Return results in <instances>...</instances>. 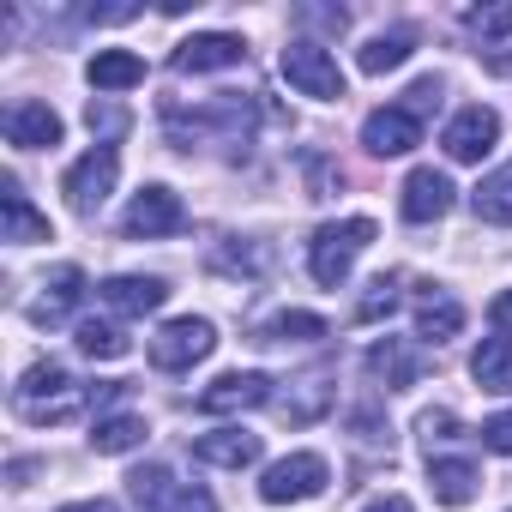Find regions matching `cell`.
I'll return each instance as SVG.
<instances>
[{
	"label": "cell",
	"mask_w": 512,
	"mask_h": 512,
	"mask_svg": "<svg viewBox=\"0 0 512 512\" xmlns=\"http://www.w3.org/2000/svg\"><path fill=\"white\" fill-rule=\"evenodd\" d=\"M416 332L434 338V344H446V338L464 332V308H458L452 296H422V308H416Z\"/></svg>",
	"instance_id": "obj_26"
},
{
	"label": "cell",
	"mask_w": 512,
	"mask_h": 512,
	"mask_svg": "<svg viewBox=\"0 0 512 512\" xmlns=\"http://www.w3.org/2000/svg\"><path fill=\"white\" fill-rule=\"evenodd\" d=\"M362 512H416L404 494H386V500H374V506H362Z\"/></svg>",
	"instance_id": "obj_34"
},
{
	"label": "cell",
	"mask_w": 512,
	"mask_h": 512,
	"mask_svg": "<svg viewBox=\"0 0 512 512\" xmlns=\"http://www.w3.org/2000/svg\"><path fill=\"white\" fill-rule=\"evenodd\" d=\"M127 488H133L139 512H217V500H211L205 488H193V482H175L163 464H145V470H133V476H127Z\"/></svg>",
	"instance_id": "obj_5"
},
{
	"label": "cell",
	"mask_w": 512,
	"mask_h": 512,
	"mask_svg": "<svg viewBox=\"0 0 512 512\" xmlns=\"http://www.w3.org/2000/svg\"><path fill=\"white\" fill-rule=\"evenodd\" d=\"M97 296H103L115 314H127V320H145V314H157V308H163L169 284H163V278H133V272H127V278H109Z\"/></svg>",
	"instance_id": "obj_15"
},
{
	"label": "cell",
	"mask_w": 512,
	"mask_h": 512,
	"mask_svg": "<svg viewBox=\"0 0 512 512\" xmlns=\"http://www.w3.org/2000/svg\"><path fill=\"white\" fill-rule=\"evenodd\" d=\"M392 308H398V278H374L368 296L356 302V320H380V314H392Z\"/></svg>",
	"instance_id": "obj_29"
},
{
	"label": "cell",
	"mask_w": 512,
	"mask_h": 512,
	"mask_svg": "<svg viewBox=\"0 0 512 512\" xmlns=\"http://www.w3.org/2000/svg\"><path fill=\"white\" fill-rule=\"evenodd\" d=\"M7 139L25 145V151H49V145H61V115H55L49 103H13Z\"/></svg>",
	"instance_id": "obj_16"
},
{
	"label": "cell",
	"mask_w": 512,
	"mask_h": 512,
	"mask_svg": "<svg viewBox=\"0 0 512 512\" xmlns=\"http://www.w3.org/2000/svg\"><path fill=\"white\" fill-rule=\"evenodd\" d=\"M470 374L482 392H512V338H482L470 356Z\"/></svg>",
	"instance_id": "obj_22"
},
{
	"label": "cell",
	"mask_w": 512,
	"mask_h": 512,
	"mask_svg": "<svg viewBox=\"0 0 512 512\" xmlns=\"http://www.w3.org/2000/svg\"><path fill=\"white\" fill-rule=\"evenodd\" d=\"M470 205H476V217H482V223L512 229V163H500L494 175H482V187L470 193Z\"/></svg>",
	"instance_id": "obj_23"
},
{
	"label": "cell",
	"mask_w": 512,
	"mask_h": 512,
	"mask_svg": "<svg viewBox=\"0 0 512 512\" xmlns=\"http://www.w3.org/2000/svg\"><path fill=\"white\" fill-rule=\"evenodd\" d=\"M0 211H7V241H49L55 229H49V217L43 211H31V199L19 193V181L7 175V187H0Z\"/></svg>",
	"instance_id": "obj_20"
},
{
	"label": "cell",
	"mask_w": 512,
	"mask_h": 512,
	"mask_svg": "<svg viewBox=\"0 0 512 512\" xmlns=\"http://www.w3.org/2000/svg\"><path fill=\"white\" fill-rule=\"evenodd\" d=\"M266 338H278V344H308V338H326V320H320V314H278V320L266 326Z\"/></svg>",
	"instance_id": "obj_28"
},
{
	"label": "cell",
	"mask_w": 512,
	"mask_h": 512,
	"mask_svg": "<svg viewBox=\"0 0 512 512\" xmlns=\"http://www.w3.org/2000/svg\"><path fill=\"white\" fill-rule=\"evenodd\" d=\"M278 73L302 91V97H320V103H338L344 97V73H338V61H332V49L326 43H314V37H296V43H284V55H278Z\"/></svg>",
	"instance_id": "obj_3"
},
{
	"label": "cell",
	"mask_w": 512,
	"mask_h": 512,
	"mask_svg": "<svg viewBox=\"0 0 512 512\" xmlns=\"http://www.w3.org/2000/svg\"><path fill=\"white\" fill-rule=\"evenodd\" d=\"M368 374H374V380H386L392 392H404V386H416V374H422V356H416L404 338H380V344L368 350Z\"/></svg>",
	"instance_id": "obj_17"
},
{
	"label": "cell",
	"mask_w": 512,
	"mask_h": 512,
	"mask_svg": "<svg viewBox=\"0 0 512 512\" xmlns=\"http://www.w3.org/2000/svg\"><path fill=\"white\" fill-rule=\"evenodd\" d=\"M464 25H470V31H482V37H500V31H512V7H476Z\"/></svg>",
	"instance_id": "obj_31"
},
{
	"label": "cell",
	"mask_w": 512,
	"mask_h": 512,
	"mask_svg": "<svg viewBox=\"0 0 512 512\" xmlns=\"http://www.w3.org/2000/svg\"><path fill=\"white\" fill-rule=\"evenodd\" d=\"M61 512H121L115 500H73V506H61Z\"/></svg>",
	"instance_id": "obj_35"
},
{
	"label": "cell",
	"mask_w": 512,
	"mask_h": 512,
	"mask_svg": "<svg viewBox=\"0 0 512 512\" xmlns=\"http://www.w3.org/2000/svg\"><path fill=\"white\" fill-rule=\"evenodd\" d=\"M79 296H85V272H79V266H61V272L43 284V296L31 302V320H37V326H49V320H61Z\"/></svg>",
	"instance_id": "obj_21"
},
{
	"label": "cell",
	"mask_w": 512,
	"mask_h": 512,
	"mask_svg": "<svg viewBox=\"0 0 512 512\" xmlns=\"http://www.w3.org/2000/svg\"><path fill=\"white\" fill-rule=\"evenodd\" d=\"M193 458L199 464H217V470H247V464H260V434H247V428L199 434L193 440Z\"/></svg>",
	"instance_id": "obj_14"
},
{
	"label": "cell",
	"mask_w": 512,
	"mask_h": 512,
	"mask_svg": "<svg viewBox=\"0 0 512 512\" xmlns=\"http://www.w3.org/2000/svg\"><path fill=\"white\" fill-rule=\"evenodd\" d=\"M410 49H416L410 31H380V37H368V49L356 55V67H362V73H392V67L410 61Z\"/></svg>",
	"instance_id": "obj_25"
},
{
	"label": "cell",
	"mask_w": 512,
	"mask_h": 512,
	"mask_svg": "<svg viewBox=\"0 0 512 512\" xmlns=\"http://www.w3.org/2000/svg\"><path fill=\"white\" fill-rule=\"evenodd\" d=\"M494 139H500V115H494L488 103L458 109V115L446 121V133H440V145H446L452 163H482V157L494 151Z\"/></svg>",
	"instance_id": "obj_8"
},
{
	"label": "cell",
	"mask_w": 512,
	"mask_h": 512,
	"mask_svg": "<svg viewBox=\"0 0 512 512\" xmlns=\"http://www.w3.org/2000/svg\"><path fill=\"white\" fill-rule=\"evenodd\" d=\"M476 464L470 458H434L428 464V488H434V500L440 506H470L476 500Z\"/></svg>",
	"instance_id": "obj_19"
},
{
	"label": "cell",
	"mask_w": 512,
	"mask_h": 512,
	"mask_svg": "<svg viewBox=\"0 0 512 512\" xmlns=\"http://www.w3.org/2000/svg\"><path fill=\"white\" fill-rule=\"evenodd\" d=\"M91 446H97L103 458H121V452L145 446V416H133V410H121V416H103V422H97V434H91Z\"/></svg>",
	"instance_id": "obj_24"
},
{
	"label": "cell",
	"mask_w": 512,
	"mask_h": 512,
	"mask_svg": "<svg viewBox=\"0 0 512 512\" xmlns=\"http://www.w3.org/2000/svg\"><path fill=\"white\" fill-rule=\"evenodd\" d=\"M211 344H217V326L187 314V320H169V326L151 338V362H157L163 374H181V368L205 362V356H211Z\"/></svg>",
	"instance_id": "obj_7"
},
{
	"label": "cell",
	"mask_w": 512,
	"mask_h": 512,
	"mask_svg": "<svg viewBox=\"0 0 512 512\" xmlns=\"http://www.w3.org/2000/svg\"><path fill=\"white\" fill-rule=\"evenodd\" d=\"M85 79L97 91H133V85H145V61L133 49H97L91 67H85Z\"/></svg>",
	"instance_id": "obj_18"
},
{
	"label": "cell",
	"mask_w": 512,
	"mask_h": 512,
	"mask_svg": "<svg viewBox=\"0 0 512 512\" xmlns=\"http://www.w3.org/2000/svg\"><path fill=\"white\" fill-rule=\"evenodd\" d=\"M482 446L500 452V458H512V410H500V416L482 422Z\"/></svg>",
	"instance_id": "obj_30"
},
{
	"label": "cell",
	"mask_w": 512,
	"mask_h": 512,
	"mask_svg": "<svg viewBox=\"0 0 512 512\" xmlns=\"http://www.w3.org/2000/svg\"><path fill=\"white\" fill-rule=\"evenodd\" d=\"M115 175H121V157H115V145H97V151H85L67 175H61V193H67V205L79 211V217H91L109 193H115Z\"/></svg>",
	"instance_id": "obj_6"
},
{
	"label": "cell",
	"mask_w": 512,
	"mask_h": 512,
	"mask_svg": "<svg viewBox=\"0 0 512 512\" xmlns=\"http://www.w3.org/2000/svg\"><path fill=\"white\" fill-rule=\"evenodd\" d=\"M326 482H332V464H326L320 452H290V458H278V464L260 476V500H266V506H296V500L326 494Z\"/></svg>",
	"instance_id": "obj_4"
},
{
	"label": "cell",
	"mask_w": 512,
	"mask_h": 512,
	"mask_svg": "<svg viewBox=\"0 0 512 512\" xmlns=\"http://www.w3.org/2000/svg\"><path fill=\"white\" fill-rule=\"evenodd\" d=\"M452 428H458V422H452V410H428V416H422V434H428V440H446Z\"/></svg>",
	"instance_id": "obj_33"
},
{
	"label": "cell",
	"mask_w": 512,
	"mask_h": 512,
	"mask_svg": "<svg viewBox=\"0 0 512 512\" xmlns=\"http://www.w3.org/2000/svg\"><path fill=\"white\" fill-rule=\"evenodd\" d=\"M488 320H494V332H500V338H512V290H500V296L488 302Z\"/></svg>",
	"instance_id": "obj_32"
},
{
	"label": "cell",
	"mask_w": 512,
	"mask_h": 512,
	"mask_svg": "<svg viewBox=\"0 0 512 512\" xmlns=\"http://www.w3.org/2000/svg\"><path fill=\"white\" fill-rule=\"evenodd\" d=\"M272 398V380L260 374V368H235V374H217L205 392H199V410L205 416H235V410H253V404H266Z\"/></svg>",
	"instance_id": "obj_10"
},
{
	"label": "cell",
	"mask_w": 512,
	"mask_h": 512,
	"mask_svg": "<svg viewBox=\"0 0 512 512\" xmlns=\"http://www.w3.org/2000/svg\"><path fill=\"white\" fill-rule=\"evenodd\" d=\"M362 145H368L374 157H404V151L422 145V121H416L410 109H374V115L362 121Z\"/></svg>",
	"instance_id": "obj_12"
},
{
	"label": "cell",
	"mask_w": 512,
	"mask_h": 512,
	"mask_svg": "<svg viewBox=\"0 0 512 512\" xmlns=\"http://www.w3.org/2000/svg\"><path fill=\"white\" fill-rule=\"evenodd\" d=\"M73 344H79L91 362H121V356L133 350V344H127V332H121V326H109V320H79Z\"/></svg>",
	"instance_id": "obj_27"
},
{
	"label": "cell",
	"mask_w": 512,
	"mask_h": 512,
	"mask_svg": "<svg viewBox=\"0 0 512 512\" xmlns=\"http://www.w3.org/2000/svg\"><path fill=\"white\" fill-rule=\"evenodd\" d=\"M452 175H440V169H410V181H404V217L410 223H434V217H446L452 211Z\"/></svg>",
	"instance_id": "obj_13"
},
{
	"label": "cell",
	"mask_w": 512,
	"mask_h": 512,
	"mask_svg": "<svg viewBox=\"0 0 512 512\" xmlns=\"http://www.w3.org/2000/svg\"><path fill=\"white\" fill-rule=\"evenodd\" d=\"M13 404H19V416L25 422H37V428H49V422H67L79 404H85V392L73 386V374L61 368V362H37L25 380H19V392H13Z\"/></svg>",
	"instance_id": "obj_2"
},
{
	"label": "cell",
	"mask_w": 512,
	"mask_h": 512,
	"mask_svg": "<svg viewBox=\"0 0 512 512\" xmlns=\"http://www.w3.org/2000/svg\"><path fill=\"white\" fill-rule=\"evenodd\" d=\"M181 223H187V211H181V199H175L169 187H145V193H133V205H127V217H121V229H127L133 241L175 235Z\"/></svg>",
	"instance_id": "obj_9"
},
{
	"label": "cell",
	"mask_w": 512,
	"mask_h": 512,
	"mask_svg": "<svg viewBox=\"0 0 512 512\" xmlns=\"http://www.w3.org/2000/svg\"><path fill=\"white\" fill-rule=\"evenodd\" d=\"M235 61H247V43L229 37V31H199V37H187V43L169 55L175 73H223V67H235Z\"/></svg>",
	"instance_id": "obj_11"
},
{
	"label": "cell",
	"mask_w": 512,
	"mask_h": 512,
	"mask_svg": "<svg viewBox=\"0 0 512 512\" xmlns=\"http://www.w3.org/2000/svg\"><path fill=\"white\" fill-rule=\"evenodd\" d=\"M374 235H380L374 217H344V223L314 229V241H308V272H314V284L338 290V284L350 278V266H356V253H362Z\"/></svg>",
	"instance_id": "obj_1"
}]
</instances>
